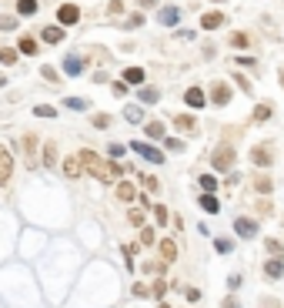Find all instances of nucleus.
I'll use <instances>...</instances> for the list:
<instances>
[{"instance_id": "f257e3e1", "label": "nucleus", "mask_w": 284, "mask_h": 308, "mask_svg": "<svg viewBox=\"0 0 284 308\" xmlns=\"http://www.w3.org/2000/svg\"><path fill=\"white\" fill-rule=\"evenodd\" d=\"M81 161H84V168L94 174L97 181H104V184H111V181H117V174H121V168L117 164H107V161H100L94 151H81Z\"/></svg>"}, {"instance_id": "f03ea898", "label": "nucleus", "mask_w": 284, "mask_h": 308, "mask_svg": "<svg viewBox=\"0 0 284 308\" xmlns=\"http://www.w3.org/2000/svg\"><path fill=\"white\" fill-rule=\"evenodd\" d=\"M211 164L218 171H231V168H234V147H231V144H221L218 151L211 154Z\"/></svg>"}, {"instance_id": "7ed1b4c3", "label": "nucleus", "mask_w": 284, "mask_h": 308, "mask_svg": "<svg viewBox=\"0 0 284 308\" xmlns=\"http://www.w3.org/2000/svg\"><path fill=\"white\" fill-rule=\"evenodd\" d=\"M134 151L140 154V158H144V161H151V164H164V151H157V147H151L147 144V141H134Z\"/></svg>"}, {"instance_id": "20e7f679", "label": "nucleus", "mask_w": 284, "mask_h": 308, "mask_svg": "<svg viewBox=\"0 0 284 308\" xmlns=\"http://www.w3.org/2000/svg\"><path fill=\"white\" fill-rule=\"evenodd\" d=\"M57 20H60V27H74L81 20V7L77 4H64V7L57 10Z\"/></svg>"}, {"instance_id": "39448f33", "label": "nucleus", "mask_w": 284, "mask_h": 308, "mask_svg": "<svg viewBox=\"0 0 284 308\" xmlns=\"http://www.w3.org/2000/svg\"><path fill=\"white\" fill-rule=\"evenodd\" d=\"M10 178H14V158L7 147H0V188L10 184Z\"/></svg>"}, {"instance_id": "423d86ee", "label": "nucleus", "mask_w": 284, "mask_h": 308, "mask_svg": "<svg viewBox=\"0 0 284 308\" xmlns=\"http://www.w3.org/2000/svg\"><path fill=\"white\" fill-rule=\"evenodd\" d=\"M251 161L258 164V168H271L274 164V154H271V144H258L251 151Z\"/></svg>"}, {"instance_id": "0eeeda50", "label": "nucleus", "mask_w": 284, "mask_h": 308, "mask_svg": "<svg viewBox=\"0 0 284 308\" xmlns=\"http://www.w3.org/2000/svg\"><path fill=\"white\" fill-rule=\"evenodd\" d=\"M234 231L241 238H254V235H258V221H254V218H234Z\"/></svg>"}, {"instance_id": "6e6552de", "label": "nucleus", "mask_w": 284, "mask_h": 308, "mask_svg": "<svg viewBox=\"0 0 284 308\" xmlns=\"http://www.w3.org/2000/svg\"><path fill=\"white\" fill-rule=\"evenodd\" d=\"M211 101H214L218 107H224L227 101H231V87H227L224 81H214V87H211Z\"/></svg>"}, {"instance_id": "1a4fd4ad", "label": "nucleus", "mask_w": 284, "mask_h": 308, "mask_svg": "<svg viewBox=\"0 0 284 308\" xmlns=\"http://www.w3.org/2000/svg\"><path fill=\"white\" fill-rule=\"evenodd\" d=\"M64 71H67V77H77V74H84V57H81V54H67V57H64Z\"/></svg>"}, {"instance_id": "9d476101", "label": "nucleus", "mask_w": 284, "mask_h": 308, "mask_svg": "<svg viewBox=\"0 0 284 308\" xmlns=\"http://www.w3.org/2000/svg\"><path fill=\"white\" fill-rule=\"evenodd\" d=\"M264 275H268L271 282H277V278L284 275V258H268L264 261Z\"/></svg>"}, {"instance_id": "9b49d317", "label": "nucleus", "mask_w": 284, "mask_h": 308, "mask_svg": "<svg viewBox=\"0 0 284 308\" xmlns=\"http://www.w3.org/2000/svg\"><path fill=\"white\" fill-rule=\"evenodd\" d=\"M81 171H84L81 154H70V158L64 161V174H67V178H81Z\"/></svg>"}, {"instance_id": "f8f14e48", "label": "nucleus", "mask_w": 284, "mask_h": 308, "mask_svg": "<svg viewBox=\"0 0 284 308\" xmlns=\"http://www.w3.org/2000/svg\"><path fill=\"white\" fill-rule=\"evenodd\" d=\"M221 24H224V14H221V10H207V14L201 17V27H204V30H218Z\"/></svg>"}, {"instance_id": "ddd939ff", "label": "nucleus", "mask_w": 284, "mask_h": 308, "mask_svg": "<svg viewBox=\"0 0 284 308\" xmlns=\"http://www.w3.org/2000/svg\"><path fill=\"white\" fill-rule=\"evenodd\" d=\"M174 258H178V244H174V238H161V261L170 265Z\"/></svg>"}, {"instance_id": "4468645a", "label": "nucleus", "mask_w": 284, "mask_h": 308, "mask_svg": "<svg viewBox=\"0 0 284 308\" xmlns=\"http://www.w3.org/2000/svg\"><path fill=\"white\" fill-rule=\"evenodd\" d=\"M184 101H187V107H204V104H207V94H204L201 87H187Z\"/></svg>"}, {"instance_id": "2eb2a0df", "label": "nucleus", "mask_w": 284, "mask_h": 308, "mask_svg": "<svg viewBox=\"0 0 284 308\" xmlns=\"http://www.w3.org/2000/svg\"><path fill=\"white\" fill-rule=\"evenodd\" d=\"M174 128H178V131H187V134H194V131H197V121L191 117V114H178V117H174Z\"/></svg>"}, {"instance_id": "dca6fc26", "label": "nucleus", "mask_w": 284, "mask_h": 308, "mask_svg": "<svg viewBox=\"0 0 284 308\" xmlns=\"http://www.w3.org/2000/svg\"><path fill=\"white\" fill-rule=\"evenodd\" d=\"M157 20H161L164 27H174L181 20V10L178 7H161V17H157Z\"/></svg>"}, {"instance_id": "f3484780", "label": "nucleus", "mask_w": 284, "mask_h": 308, "mask_svg": "<svg viewBox=\"0 0 284 308\" xmlns=\"http://www.w3.org/2000/svg\"><path fill=\"white\" fill-rule=\"evenodd\" d=\"M117 198H121V201H137V191H134V184H130V181H121V184H117Z\"/></svg>"}, {"instance_id": "a211bd4d", "label": "nucleus", "mask_w": 284, "mask_h": 308, "mask_svg": "<svg viewBox=\"0 0 284 308\" xmlns=\"http://www.w3.org/2000/svg\"><path fill=\"white\" fill-rule=\"evenodd\" d=\"M197 204H201V208L207 211V214H218V211H221V201H218L214 195H207V191L201 195V201H197Z\"/></svg>"}, {"instance_id": "6ab92c4d", "label": "nucleus", "mask_w": 284, "mask_h": 308, "mask_svg": "<svg viewBox=\"0 0 284 308\" xmlns=\"http://www.w3.org/2000/svg\"><path fill=\"white\" fill-rule=\"evenodd\" d=\"M254 191H258V195H271V191H274V181H271L268 174H258V178H254Z\"/></svg>"}, {"instance_id": "aec40b11", "label": "nucleus", "mask_w": 284, "mask_h": 308, "mask_svg": "<svg viewBox=\"0 0 284 308\" xmlns=\"http://www.w3.org/2000/svg\"><path fill=\"white\" fill-rule=\"evenodd\" d=\"M137 98H140V104H157V101H161V90L157 87H140Z\"/></svg>"}, {"instance_id": "412c9836", "label": "nucleus", "mask_w": 284, "mask_h": 308, "mask_svg": "<svg viewBox=\"0 0 284 308\" xmlns=\"http://www.w3.org/2000/svg\"><path fill=\"white\" fill-rule=\"evenodd\" d=\"M47 44H60L64 41V27H44V34H41Z\"/></svg>"}, {"instance_id": "4be33fe9", "label": "nucleus", "mask_w": 284, "mask_h": 308, "mask_svg": "<svg viewBox=\"0 0 284 308\" xmlns=\"http://www.w3.org/2000/svg\"><path fill=\"white\" fill-rule=\"evenodd\" d=\"M24 147H27V164H30V168H37V158H33V151H37V138H33V134H27Z\"/></svg>"}, {"instance_id": "5701e85b", "label": "nucleus", "mask_w": 284, "mask_h": 308, "mask_svg": "<svg viewBox=\"0 0 284 308\" xmlns=\"http://www.w3.org/2000/svg\"><path fill=\"white\" fill-rule=\"evenodd\" d=\"M124 81L127 84H144V67H127V71H124Z\"/></svg>"}, {"instance_id": "b1692460", "label": "nucleus", "mask_w": 284, "mask_h": 308, "mask_svg": "<svg viewBox=\"0 0 284 308\" xmlns=\"http://www.w3.org/2000/svg\"><path fill=\"white\" fill-rule=\"evenodd\" d=\"M264 248H268L271 258H284V244L277 241V238H268V241H264Z\"/></svg>"}, {"instance_id": "393cba45", "label": "nucleus", "mask_w": 284, "mask_h": 308, "mask_svg": "<svg viewBox=\"0 0 284 308\" xmlns=\"http://www.w3.org/2000/svg\"><path fill=\"white\" fill-rule=\"evenodd\" d=\"M17 14H20V17L37 14V0H17Z\"/></svg>"}, {"instance_id": "a878e982", "label": "nucleus", "mask_w": 284, "mask_h": 308, "mask_svg": "<svg viewBox=\"0 0 284 308\" xmlns=\"http://www.w3.org/2000/svg\"><path fill=\"white\" fill-rule=\"evenodd\" d=\"M124 117H127L130 124H140V121H144V111H140L137 104H130V107H124Z\"/></svg>"}, {"instance_id": "bb28decb", "label": "nucleus", "mask_w": 284, "mask_h": 308, "mask_svg": "<svg viewBox=\"0 0 284 308\" xmlns=\"http://www.w3.org/2000/svg\"><path fill=\"white\" fill-rule=\"evenodd\" d=\"M90 124H94V128H100V131H104V128H111V124H114V117H111V114H104V111H97V114H94V117H90Z\"/></svg>"}, {"instance_id": "cd10ccee", "label": "nucleus", "mask_w": 284, "mask_h": 308, "mask_svg": "<svg viewBox=\"0 0 284 308\" xmlns=\"http://www.w3.org/2000/svg\"><path fill=\"white\" fill-rule=\"evenodd\" d=\"M44 164H47V168H50V164H57V144H54V141L44 144Z\"/></svg>"}, {"instance_id": "c85d7f7f", "label": "nucleus", "mask_w": 284, "mask_h": 308, "mask_svg": "<svg viewBox=\"0 0 284 308\" xmlns=\"http://www.w3.org/2000/svg\"><path fill=\"white\" fill-rule=\"evenodd\" d=\"M271 114H274V111H271V104H258V107H254V121H271Z\"/></svg>"}, {"instance_id": "c756f323", "label": "nucleus", "mask_w": 284, "mask_h": 308, "mask_svg": "<svg viewBox=\"0 0 284 308\" xmlns=\"http://www.w3.org/2000/svg\"><path fill=\"white\" fill-rule=\"evenodd\" d=\"M20 54L33 57V54H37V41H33V37H20Z\"/></svg>"}, {"instance_id": "7c9ffc66", "label": "nucleus", "mask_w": 284, "mask_h": 308, "mask_svg": "<svg viewBox=\"0 0 284 308\" xmlns=\"http://www.w3.org/2000/svg\"><path fill=\"white\" fill-rule=\"evenodd\" d=\"M214 248H218V255H231V252H234V241H231V238H218Z\"/></svg>"}, {"instance_id": "2f4dec72", "label": "nucleus", "mask_w": 284, "mask_h": 308, "mask_svg": "<svg viewBox=\"0 0 284 308\" xmlns=\"http://www.w3.org/2000/svg\"><path fill=\"white\" fill-rule=\"evenodd\" d=\"M0 64L14 67V64H17V50H10V47H0Z\"/></svg>"}, {"instance_id": "473e14b6", "label": "nucleus", "mask_w": 284, "mask_h": 308, "mask_svg": "<svg viewBox=\"0 0 284 308\" xmlns=\"http://www.w3.org/2000/svg\"><path fill=\"white\" fill-rule=\"evenodd\" d=\"M231 77H234V84H237V87H241V90H244V94H254V84H251V81H247V77H241V74H237V71H234V74H231Z\"/></svg>"}, {"instance_id": "72a5a7b5", "label": "nucleus", "mask_w": 284, "mask_h": 308, "mask_svg": "<svg viewBox=\"0 0 284 308\" xmlns=\"http://www.w3.org/2000/svg\"><path fill=\"white\" fill-rule=\"evenodd\" d=\"M227 44H231V47H237V50H244L251 41H247V34H231V41H227Z\"/></svg>"}, {"instance_id": "f704fd0d", "label": "nucleus", "mask_w": 284, "mask_h": 308, "mask_svg": "<svg viewBox=\"0 0 284 308\" xmlns=\"http://www.w3.org/2000/svg\"><path fill=\"white\" fill-rule=\"evenodd\" d=\"M147 138H164V124L161 121H147Z\"/></svg>"}, {"instance_id": "c9c22d12", "label": "nucleus", "mask_w": 284, "mask_h": 308, "mask_svg": "<svg viewBox=\"0 0 284 308\" xmlns=\"http://www.w3.org/2000/svg\"><path fill=\"white\" fill-rule=\"evenodd\" d=\"M164 295H167V282H161V278H157V282L151 285V298H164Z\"/></svg>"}, {"instance_id": "e433bc0d", "label": "nucleus", "mask_w": 284, "mask_h": 308, "mask_svg": "<svg viewBox=\"0 0 284 308\" xmlns=\"http://www.w3.org/2000/svg\"><path fill=\"white\" fill-rule=\"evenodd\" d=\"M214 188H218V178H211V174H201V191L214 195Z\"/></svg>"}, {"instance_id": "4c0bfd02", "label": "nucleus", "mask_w": 284, "mask_h": 308, "mask_svg": "<svg viewBox=\"0 0 284 308\" xmlns=\"http://www.w3.org/2000/svg\"><path fill=\"white\" fill-rule=\"evenodd\" d=\"M127 221H130V225H137V228H144V208H134L127 214Z\"/></svg>"}, {"instance_id": "58836bf2", "label": "nucleus", "mask_w": 284, "mask_h": 308, "mask_svg": "<svg viewBox=\"0 0 284 308\" xmlns=\"http://www.w3.org/2000/svg\"><path fill=\"white\" fill-rule=\"evenodd\" d=\"M164 147L178 154V151H184V141H181V138H164Z\"/></svg>"}, {"instance_id": "ea45409f", "label": "nucleus", "mask_w": 284, "mask_h": 308, "mask_svg": "<svg viewBox=\"0 0 284 308\" xmlns=\"http://www.w3.org/2000/svg\"><path fill=\"white\" fill-rule=\"evenodd\" d=\"M64 104L74 107V111H87V101H84V98H64Z\"/></svg>"}, {"instance_id": "a19ab883", "label": "nucleus", "mask_w": 284, "mask_h": 308, "mask_svg": "<svg viewBox=\"0 0 284 308\" xmlns=\"http://www.w3.org/2000/svg\"><path fill=\"white\" fill-rule=\"evenodd\" d=\"M111 90H114V98H127V81H114Z\"/></svg>"}, {"instance_id": "79ce46f5", "label": "nucleus", "mask_w": 284, "mask_h": 308, "mask_svg": "<svg viewBox=\"0 0 284 308\" xmlns=\"http://www.w3.org/2000/svg\"><path fill=\"white\" fill-rule=\"evenodd\" d=\"M144 24V14H130L127 20H124V27H127V30H134V27H140Z\"/></svg>"}, {"instance_id": "37998d69", "label": "nucleus", "mask_w": 284, "mask_h": 308, "mask_svg": "<svg viewBox=\"0 0 284 308\" xmlns=\"http://www.w3.org/2000/svg\"><path fill=\"white\" fill-rule=\"evenodd\" d=\"M107 154H111L114 161H117V158H124V154H127V147H124V144H117V141H114V144L107 147Z\"/></svg>"}, {"instance_id": "c03bdc74", "label": "nucleus", "mask_w": 284, "mask_h": 308, "mask_svg": "<svg viewBox=\"0 0 284 308\" xmlns=\"http://www.w3.org/2000/svg\"><path fill=\"white\" fill-rule=\"evenodd\" d=\"M154 218H157V225H167V208H164V204H154Z\"/></svg>"}, {"instance_id": "a18cd8bd", "label": "nucleus", "mask_w": 284, "mask_h": 308, "mask_svg": "<svg viewBox=\"0 0 284 308\" xmlns=\"http://www.w3.org/2000/svg\"><path fill=\"white\" fill-rule=\"evenodd\" d=\"M140 184H144V191H157V188H161V181L151 178V174H144V178H140Z\"/></svg>"}, {"instance_id": "49530a36", "label": "nucleus", "mask_w": 284, "mask_h": 308, "mask_svg": "<svg viewBox=\"0 0 284 308\" xmlns=\"http://www.w3.org/2000/svg\"><path fill=\"white\" fill-rule=\"evenodd\" d=\"M33 114H37V117H54V107H50V104H37V107H33Z\"/></svg>"}, {"instance_id": "de8ad7c7", "label": "nucleus", "mask_w": 284, "mask_h": 308, "mask_svg": "<svg viewBox=\"0 0 284 308\" xmlns=\"http://www.w3.org/2000/svg\"><path fill=\"white\" fill-rule=\"evenodd\" d=\"M140 244H147V248L154 244V228H140Z\"/></svg>"}, {"instance_id": "09e8293b", "label": "nucleus", "mask_w": 284, "mask_h": 308, "mask_svg": "<svg viewBox=\"0 0 284 308\" xmlns=\"http://www.w3.org/2000/svg\"><path fill=\"white\" fill-rule=\"evenodd\" d=\"M107 14H111V17L124 14V0H111V4H107Z\"/></svg>"}, {"instance_id": "8fccbe9b", "label": "nucleus", "mask_w": 284, "mask_h": 308, "mask_svg": "<svg viewBox=\"0 0 284 308\" xmlns=\"http://www.w3.org/2000/svg\"><path fill=\"white\" fill-rule=\"evenodd\" d=\"M17 27V17H0V30H14Z\"/></svg>"}, {"instance_id": "3c124183", "label": "nucleus", "mask_w": 284, "mask_h": 308, "mask_svg": "<svg viewBox=\"0 0 284 308\" xmlns=\"http://www.w3.org/2000/svg\"><path fill=\"white\" fill-rule=\"evenodd\" d=\"M41 74H44V77H47V81H50V84H54V81H57V71H54V67H50V64H44V67H41Z\"/></svg>"}, {"instance_id": "603ef678", "label": "nucleus", "mask_w": 284, "mask_h": 308, "mask_svg": "<svg viewBox=\"0 0 284 308\" xmlns=\"http://www.w3.org/2000/svg\"><path fill=\"white\" fill-rule=\"evenodd\" d=\"M144 271H147V275H157V271H161V261H147Z\"/></svg>"}, {"instance_id": "864d4df0", "label": "nucleus", "mask_w": 284, "mask_h": 308, "mask_svg": "<svg viewBox=\"0 0 284 308\" xmlns=\"http://www.w3.org/2000/svg\"><path fill=\"white\" fill-rule=\"evenodd\" d=\"M227 288H231V292H234V288H241V275H237V271L227 278Z\"/></svg>"}, {"instance_id": "5fc2aeb1", "label": "nucleus", "mask_w": 284, "mask_h": 308, "mask_svg": "<svg viewBox=\"0 0 284 308\" xmlns=\"http://www.w3.org/2000/svg\"><path fill=\"white\" fill-rule=\"evenodd\" d=\"M134 295H137V298H147V295H151V288H147V285H134Z\"/></svg>"}, {"instance_id": "6e6d98bb", "label": "nucleus", "mask_w": 284, "mask_h": 308, "mask_svg": "<svg viewBox=\"0 0 284 308\" xmlns=\"http://www.w3.org/2000/svg\"><path fill=\"white\" fill-rule=\"evenodd\" d=\"M221 308H237V301L234 298H224V301H221Z\"/></svg>"}, {"instance_id": "4d7b16f0", "label": "nucleus", "mask_w": 284, "mask_h": 308, "mask_svg": "<svg viewBox=\"0 0 284 308\" xmlns=\"http://www.w3.org/2000/svg\"><path fill=\"white\" fill-rule=\"evenodd\" d=\"M140 7H154V0H137Z\"/></svg>"}, {"instance_id": "13d9d810", "label": "nucleus", "mask_w": 284, "mask_h": 308, "mask_svg": "<svg viewBox=\"0 0 284 308\" xmlns=\"http://www.w3.org/2000/svg\"><path fill=\"white\" fill-rule=\"evenodd\" d=\"M281 87H284V71H281Z\"/></svg>"}, {"instance_id": "bf43d9fd", "label": "nucleus", "mask_w": 284, "mask_h": 308, "mask_svg": "<svg viewBox=\"0 0 284 308\" xmlns=\"http://www.w3.org/2000/svg\"><path fill=\"white\" fill-rule=\"evenodd\" d=\"M214 4H224V0H214Z\"/></svg>"}, {"instance_id": "052dcab7", "label": "nucleus", "mask_w": 284, "mask_h": 308, "mask_svg": "<svg viewBox=\"0 0 284 308\" xmlns=\"http://www.w3.org/2000/svg\"><path fill=\"white\" fill-rule=\"evenodd\" d=\"M161 308H170V305H161Z\"/></svg>"}]
</instances>
